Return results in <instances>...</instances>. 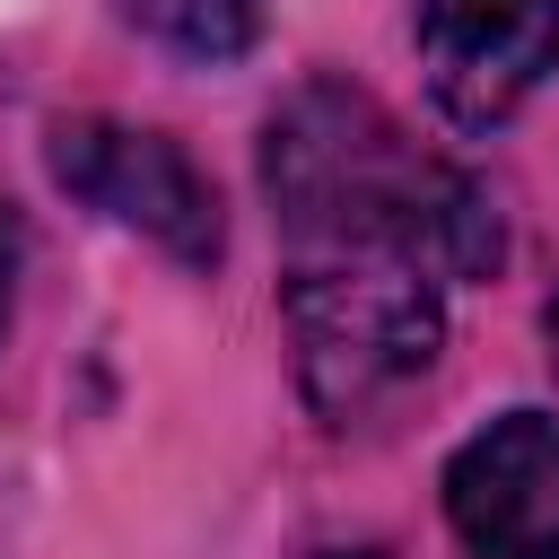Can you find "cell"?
<instances>
[{
    "mask_svg": "<svg viewBox=\"0 0 559 559\" xmlns=\"http://www.w3.org/2000/svg\"><path fill=\"white\" fill-rule=\"evenodd\" d=\"M262 192L288 245H376L428 280H480L498 262L489 192L349 79H306L262 122Z\"/></svg>",
    "mask_w": 559,
    "mask_h": 559,
    "instance_id": "cell-1",
    "label": "cell"
},
{
    "mask_svg": "<svg viewBox=\"0 0 559 559\" xmlns=\"http://www.w3.org/2000/svg\"><path fill=\"white\" fill-rule=\"evenodd\" d=\"M445 524L472 559H559V419L507 411L445 463Z\"/></svg>",
    "mask_w": 559,
    "mask_h": 559,
    "instance_id": "cell-5",
    "label": "cell"
},
{
    "mask_svg": "<svg viewBox=\"0 0 559 559\" xmlns=\"http://www.w3.org/2000/svg\"><path fill=\"white\" fill-rule=\"evenodd\" d=\"M411 35L428 96L463 131L507 122L559 70V0H411Z\"/></svg>",
    "mask_w": 559,
    "mask_h": 559,
    "instance_id": "cell-4",
    "label": "cell"
},
{
    "mask_svg": "<svg viewBox=\"0 0 559 559\" xmlns=\"http://www.w3.org/2000/svg\"><path fill=\"white\" fill-rule=\"evenodd\" d=\"M9 280H17V218L0 210V323H9Z\"/></svg>",
    "mask_w": 559,
    "mask_h": 559,
    "instance_id": "cell-7",
    "label": "cell"
},
{
    "mask_svg": "<svg viewBox=\"0 0 559 559\" xmlns=\"http://www.w3.org/2000/svg\"><path fill=\"white\" fill-rule=\"evenodd\" d=\"M114 17L175 61H236L262 44V0H114Z\"/></svg>",
    "mask_w": 559,
    "mask_h": 559,
    "instance_id": "cell-6",
    "label": "cell"
},
{
    "mask_svg": "<svg viewBox=\"0 0 559 559\" xmlns=\"http://www.w3.org/2000/svg\"><path fill=\"white\" fill-rule=\"evenodd\" d=\"M44 157H52V183L79 192L122 236H148L183 271H210L218 262V245H227L218 192H210V175L166 131H140V122H114V114H79V122H52Z\"/></svg>",
    "mask_w": 559,
    "mask_h": 559,
    "instance_id": "cell-3",
    "label": "cell"
},
{
    "mask_svg": "<svg viewBox=\"0 0 559 559\" xmlns=\"http://www.w3.org/2000/svg\"><path fill=\"white\" fill-rule=\"evenodd\" d=\"M288 253L297 262L280 280V314L297 341V384L332 428H358L437 367L445 280L376 245H288Z\"/></svg>",
    "mask_w": 559,
    "mask_h": 559,
    "instance_id": "cell-2",
    "label": "cell"
}]
</instances>
